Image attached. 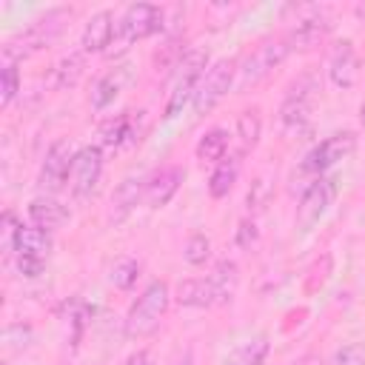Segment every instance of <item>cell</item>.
Returning <instances> with one entry per match:
<instances>
[{
    "label": "cell",
    "mask_w": 365,
    "mask_h": 365,
    "mask_svg": "<svg viewBox=\"0 0 365 365\" xmlns=\"http://www.w3.org/2000/svg\"><path fill=\"white\" fill-rule=\"evenodd\" d=\"M71 17H74V9H68V6H54V9H48V11L40 14L37 20H31L23 31H17L14 37H9V40L3 43V63L17 66L20 60H26V57H31V54L48 48V46L66 31V26H68Z\"/></svg>",
    "instance_id": "1"
},
{
    "label": "cell",
    "mask_w": 365,
    "mask_h": 365,
    "mask_svg": "<svg viewBox=\"0 0 365 365\" xmlns=\"http://www.w3.org/2000/svg\"><path fill=\"white\" fill-rule=\"evenodd\" d=\"M168 302H171V291L163 279H154L145 285V291L134 299V305L128 308L125 314V336L128 339H143V336H151L165 311H168Z\"/></svg>",
    "instance_id": "2"
},
{
    "label": "cell",
    "mask_w": 365,
    "mask_h": 365,
    "mask_svg": "<svg viewBox=\"0 0 365 365\" xmlns=\"http://www.w3.org/2000/svg\"><path fill=\"white\" fill-rule=\"evenodd\" d=\"M291 51H288V46H285V40L282 37H274V40H262L240 66H237V80H234V88H237V94H242V91H248V88H254V86H259L265 77H271L274 74V68L288 57Z\"/></svg>",
    "instance_id": "3"
},
{
    "label": "cell",
    "mask_w": 365,
    "mask_h": 365,
    "mask_svg": "<svg viewBox=\"0 0 365 365\" xmlns=\"http://www.w3.org/2000/svg\"><path fill=\"white\" fill-rule=\"evenodd\" d=\"M205 66H208V51H202V48H188L185 51V57L174 68V83H171V91H168V100H165V120L177 117L182 111V106L188 100H194L197 86L205 74Z\"/></svg>",
    "instance_id": "4"
},
{
    "label": "cell",
    "mask_w": 365,
    "mask_h": 365,
    "mask_svg": "<svg viewBox=\"0 0 365 365\" xmlns=\"http://www.w3.org/2000/svg\"><path fill=\"white\" fill-rule=\"evenodd\" d=\"M234 80H237V63L234 60H217L205 68L200 86H197V94H194V111L202 117L208 111H214L222 97L234 88Z\"/></svg>",
    "instance_id": "5"
},
{
    "label": "cell",
    "mask_w": 365,
    "mask_h": 365,
    "mask_svg": "<svg viewBox=\"0 0 365 365\" xmlns=\"http://www.w3.org/2000/svg\"><path fill=\"white\" fill-rule=\"evenodd\" d=\"M165 11L154 3H134L123 11V17L117 20V37L114 43H120V48H125L128 43L145 40L151 34H157L163 29Z\"/></svg>",
    "instance_id": "6"
},
{
    "label": "cell",
    "mask_w": 365,
    "mask_h": 365,
    "mask_svg": "<svg viewBox=\"0 0 365 365\" xmlns=\"http://www.w3.org/2000/svg\"><path fill=\"white\" fill-rule=\"evenodd\" d=\"M51 251V237L48 231L37 225H20L14 234L11 254H17V271L23 277H37L46 265V257Z\"/></svg>",
    "instance_id": "7"
},
{
    "label": "cell",
    "mask_w": 365,
    "mask_h": 365,
    "mask_svg": "<svg viewBox=\"0 0 365 365\" xmlns=\"http://www.w3.org/2000/svg\"><path fill=\"white\" fill-rule=\"evenodd\" d=\"M354 148H356V134L354 131H336V134L325 137L319 145H314L302 157L299 171L302 174H314V177H325V171L334 168L339 160H345Z\"/></svg>",
    "instance_id": "8"
},
{
    "label": "cell",
    "mask_w": 365,
    "mask_h": 365,
    "mask_svg": "<svg viewBox=\"0 0 365 365\" xmlns=\"http://www.w3.org/2000/svg\"><path fill=\"white\" fill-rule=\"evenodd\" d=\"M314 91H317V88H314V80H311V77H302V80H297V83L288 88V94H285V100H282V106H279V123H282V128H285L288 134H302V131L308 128Z\"/></svg>",
    "instance_id": "9"
},
{
    "label": "cell",
    "mask_w": 365,
    "mask_h": 365,
    "mask_svg": "<svg viewBox=\"0 0 365 365\" xmlns=\"http://www.w3.org/2000/svg\"><path fill=\"white\" fill-rule=\"evenodd\" d=\"M74 157H77V151H74L71 140H66V137H60V140H54L48 145V151L43 157V165H40V177H37L40 188L46 194H54V191H60L68 182Z\"/></svg>",
    "instance_id": "10"
},
{
    "label": "cell",
    "mask_w": 365,
    "mask_h": 365,
    "mask_svg": "<svg viewBox=\"0 0 365 365\" xmlns=\"http://www.w3.org/2000/svg\"><path fill=\"white\" fill-rule=\"evenodd\" d=\"M334 200H336V182L331 177H314V182L302 191V200L297 205V225L302 231L314 228L334 205Z\"/></svg>",
    "instance_id": "11"
},
{
    "label": "cell",
    "mask_w": 365,
    "mask_h": 365,
    "mask_svg": "<svg viewBox=\"0 0 365 365\" xmlns=\"http://www.w3.org/2000/svg\"><path fill=\"white\" fill-rule=\"evenodd\" d=\"M100 174H103V148L100 145H83L74 157L71 177H68L71 197H77V200L88 197L100 182Z\"/></svg>",
    "instance_id": "12"
},
{
    "label": "cell",
    "mask_w": 365,
    "mask_h": 365,
    "mask_svg": "<svg viewBox=\"0 0 365 365\" xmlns=\"http://www.w3.org/2000/svg\"><path fill=\"white\" fill-rule=\"evenodd\" d=\"M331 26H334V23L328 20V14H325L322 9H314L311 14L299 17L297 26H294L282 40H285L288 51H311V48H317V46L328 37Z\"/></svg>",
    "instance_id": "13"
},
{
    "label": "cell",
    "mask_w": 365,
    "mask_h": 365,
    "mask_svg": "<svg viewBox=\"0 0 365 365\" xmlns=\"http://www.w3.org/2000/svg\"><path fill=\"white\" fill-rule=\"evenodd\" d=\"M328 80L336 88H351L359 80V54L351 40H339L328 57Z\"/></svg>",
    "instance_id": "14"
},
{
    "label": "cell",
    "mask_w": 365,
    "mask_h": 365,
    "mask_svg": "<svg viewBox=\"0 0 365 365\" xmlns=\"http://www.w3.org/2000/svg\"><path fill=\"white\" fill-rule=\"evenodd\" d=\"M185 171L180 165H165L160 171H154L145 182V197H143V205L148 208H163L171 202V197L180 191V182H182Z\"/></svg>",
    "instance_id": "15"
},
{
    "label": "cell",
    "mask_w": 365,
    "mask_h": 365,
    "mask_svg": "<svg viewBox=\"0 0 365 365\" xmlns=\"http://www.w3.org/2000/svg\"><path fill=\"white\" fill-rule=\"evenodd\" d=\"M117 37V20L108 9L97 11L88 17L86 29H83V37H80V46H83V54H97V51H108V46L114 43Z\"/></svg>",
    "instance_id": "16"
},
{
    "label": "cell",
    "mask_w": 365,
    "mask_h": 365,
    "mask_svg": "<svg viewBox=\"0 0 365 365\" xmlns=\"http://www.w3.org/2000/svg\"><path fill=\"white\" fill-rule=\"evenodd\" d=\"M97 137H100L103 148H123L128 143H137L140 140V125H137L134 111H123V114H114V117L103 120L100 128H97Z\"/></svg>",
    "instance_id": "17"
},
{
    "label": "cell",
    "mask_w": 365,
    "mask_h": 365,
    "mask_svg": "<svg viewBox=\"0 0 365 365\" xmlns=\"http://www.w3.org/2000/svg\"><path fill=\"white\" fill-rule=\"evenodd\" d=\"M128 80H131L128 66H114V68H108L106 74H100V77L94 80V86H91V97H88L91 108H94V111L108 108V106L120 97V91L125 88Z\"/></svg>",
    "instance_id": "18"
},
{
    "label": "cell",
    "mask_w": 365,
    "mask_h": 365,
    "mask_svg": "<svg viewBox=\"0 0 365 365\" xmlns=\"http://www.w3.org/2000/svg\"><path fill=\"white\" fill-rule=\"evenodd\" d=\"M145 182L148 177H125L114 194H111V211H108V220L111 222H123L145 197Z\"/></svg>",
    "instance_id": "19"
},
{
    "label": "cell",
    "mask_w": 365,
    "mask_h": 365,
    "mask_svg": "<svg viewBox=\"0 0 365 365\" xmlns=\"http://www.w3.org/2000/svg\"><path fill=\"white\" fill-rule=\"evenodd\" d=\"M29 220L43 231H54L68 220V208L54 194H40L29 202Z\"/></svg>",
    "instance_id": "20"
},
{
    "label": "cell",
    "mask_w": 365,
    "mask_h": 365,
    "mask_svg": "<svg viewBox=\"0 0 365 365\" xmlns=\"http://www.w3.org/2000/svg\"><path fill=\"white\" fill-rule=\"evenodd\" d=\"M174 299L185 308H214L217 305V294L208 277H191L182 279L174 291Z\"/></svg>",
    "instance_id": "21"
},
{
    "label": "cell",
    "mask_w": 365,
    "mask_h": 365,
    "mask_svg": "<svg viewBox=\"0 0 365 365\" xmlns=\"http://www.w3.org/2000/svg\"><path fill=\"white\" fill-rule=\"evenodd\" d=\"M211 285H214V294H217V305H225L231 302L234 291H237V282H240V268L234 259H220L214 265V271L208 274Z\"/></svg>",
    "instance_id": "22"
},
{
    "label": "cell",
    "mask_w": 365,
    "mask_h": 365,
    "mask_svg": "<svg viewBox=\"0 0 365 365\" xmlns=\"http://www.w3.org/2000/svg\"><path fill=\"white\" fill-rule=\"evenodd\" d=\"M228 145H231V137H228L225 128H208V131L200 137L194 154H197V160H202V163H214V165H217V163L225 160Z\"/></svg>",
    "instance_id": "23"
},
{
    "label": "cell",
    "mask_w": 365,
    "mask_h": 365,
    "mask_svg": "<svg viewBox=\"0 0 365 365\" xmlns=\"http://www.w3.org/2000/svg\"><path fill=\"white\" fill-rule=\"evenodd\" d=\"M262 137V117H259V108H245L240 117H237V143H240V157H245L248 151L257 148Z\"/></svg>",
    "instance_id": "24"
},
{
    "label": "cell",
    "mask_w": 365,
    "mask_h": 365,
    "mask_svg": "<svg viewBox=\"0 0 365 365\" xmlns=\"http://www.w3.org/2000/svg\"><path fill=\"white\" fill-rule=\"evenodd\" d=\"M237 174H240V157H225L222 163H217L214 171H211V177H208V194L214 200L228 197V191L237 182Z\"/></svg>",
    "instance_id": "25"
},
{
    "label": "cell",
    "mask_w": 365,
    "mask_h": 365,
    "mask_svg": "<svg viewBox=\"0 0 365 365\" xmlns=\"http://www.w3.org/2000/svg\"><path fill=\"white\" fill-rule=\"evenodd\" d=\"M83 68H86L83 51H74V54H66L63 60H57V66L51 68L54 88H71V86H77V80L83 77Z\"/></svg>",
    "instance_id": "26"
},
{
    "label": "cell",
    "mask_w": 365,
    "mask_h": 365,
    "mask_svg": "<svg viewBox=\"0 0 365 365\" xmlns=\"http://www.w3.org/2000/svg\"><path fill=\"white\" fill-rule=\"evenodd\" d=\"M185 43H182V34H171L157 51H154V68L157 71H174L177 66H180V60L185 57Z\"/></svg>",
    "instance_id": "27"
},
{
    "label": "cell",
    "mask_w": 365,
    "mask_h": 365,
    "mask_svg": "<svg viewBox=\"0 0 365 365\" xmlns=\"http://www.w3.org/2000/svg\"><path fill=\"white\" fill-rule=\"evenodd\" d=\"M265 356H268V339L265 336H254V339L242 342L222 365H262Z\"/></svg>",
    "instance_id": "28"
},
{
    "label": "cell",
    "mask_w": 365,
    "mask_h": 365,
    "mask_svg": "<svg viewBox=\"0 0 365 365\" xmlns=\"http://www.w3.org/2000/svg\"><path fill=\"white\" fill-rule=\"evenodd\" d=\"M182 257H185V262L194 265V268L205 265L208 257H211V240H208L205 234H191L188 242H185V248H182Z\"/></svg>",
    "instance_id": "29"
},
{
    "label": "cell",
    "mask_w": 365,
    "mask_h": 365,
    "mask_svg": "<svg viewBox=\"0 0 365 365\" xmlns=\"http://www.w3.org/2000/svg\"><path fill=\"white\" fill-rule=\"evenodd\" d=\"M20 91V74H17V66L11 63H3V71H0V106L6 108Z\"/></svg>",
    "instance_id": "30"
},
{
    "label": "cell",
    "mask_w": 365,
    "mask_h": 365,
    "mask_svg": "<svg viewBox=\"0 0 365 365\" xmlns=\"http://www.w3.org/2000/svg\"><path fill=\"white\" fill-rule=\"evenodd\" d=\"M137 274H140V262L134 259H120L114 268H111V282L117 288H131L137 282Z\"/></svg>",
    "instance_id": "31"
},
{
    "label": "cell",
    "mask_w": 365,
    "mask_h": 365,
    "mask_svg": "<svg viewBox=\"0 0 365 365\" xmlns=\"http://www.w3.org/2000/svg\"><path fill=\"white\" fill-rule=\"evenodd\" d=\"M331 365H365V342H351L334 354Z\"/></svg>",
    "instance_id": "32"
},
{
    "label": "cell",
    "mask_w": 365,
    "mask_h": 365,
    "mask_svg": "<svg viewBox=\"0 0 365 365\" xmlns=\"http://www.w3.org/2000/svg\"><path fill=\"white\" fill-rule=\"evenodd\" d=\"M268 197H271V185H268L265 180H257V182H254V188L248 191V205L262 208V205L268 202Z\"/></svg>",
    "instance_id": "33"
},
{
    "label": "cell",
    "mask_w": 365,
    "mask_h": 365,
    "mask_svg": "<svg viewBox=\"0 0 365 365\" xmlns=\"http://www.w3.org/2000/svg\"><path fill=\"white\" fill-rule=\"evenodd\" d=\"M254 240H257V225H254V220H242V222H240V231H237V245L248 248Z\"/></svg>",
    "instance_id": "34"
},
{
    "label": "cell",
    "mask_w": 365,
    "mask_h": 365,
    "mask_svg": "<svg viewBox=\"0 0 365 365\" xmlns=\"http://www.w3.org/2000/svg\"><path fill=\"white\" fill-rule=\"evenodd\" d=\"M125 365H154V356H151V351H137L125 359Z\"/></svg>",
    "instance_id": "35"
},
{
    "label": "cell",
    "mask_w": 365,
    "mask_h": 365,
    "mask_svg": "<svg viewBox=\"0 0 365 365\" xmlns=\"http://www.w3.org/2000/svg\"><path fill=\"white\" fill-rule=\"evenodd\" d=\"M294 365H325V362H322V356H317V354H308V356H299Z\"/></svg>",
    "instance_id": "36"
},
{
    "label": "cell",
    "mask_w": 365,
    "mask_h": 365,
    "mask_svg": "<svg viewBox=\"0 0 365 365\" xmlns=\"http://www.w3.org/2000/svg\"><path fill=\"white\" fill-rule=\"evenodd\" d=\"M354 14H356V17L365 23V3H356V6H354Z\"/></svg>",
    "instance_id": "37"
},
{
    "label": "cell",
    "mask_w": 365,
    "mask_h": 365,
    "mask_svg": "<svg viewBox=\"0 0 365 365\" xmlns=\"http://www.w3.org/2000/svg\"><path fill=\"white\" fill-rule=\"evenodd\" d=\"M359 114H362V123H365V100H362V108H359Z\"/></svg>",
    "instance_id": "38"
}]
</instances>
